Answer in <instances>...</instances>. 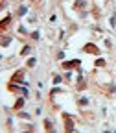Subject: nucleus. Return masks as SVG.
<instances>
[{"label": "nucleus", "instance_id": "obj_2", "mask_svg": "<svg viewBox=\"0 0 116 133\" xmlns=\"http://www.w3.org/2000/svg\"><path fill=\"white\" fill-rule=\"evenodd\" d=\"M76 65H79V61H70V63H65V69H72Z\"/></svg>", "mask_w": 116, "mask_h": 133}, {"label": "nucleus", "instance_id": "obj_4", "mask_svg": "<svg viewBox=\"0 0 116 133\" xmlns=\"http://www.w3.org/2000/svg\"><path fill=\"white\" fill-rule=\"evenodd\" d=\"M7 24H9V17H6L4 21L0 22V28H4V26H7Z\"/></svg>", "mask_w": 116, "mask_h": 133}, {"label": "nucleus", "instance_id": "obj_1", "mask_svg": "<svg viewBox=\"0 0 116 133\" xmlns=\"http://www.w3.org/2000/svg\"><path fill=\"white\" fill-rule=\"evenodd\" d=\"M85 50H87V52H90V54H98V48H96L94 44H87V46H85Z\"/></svg>", "mask_w": 116, "mask_h": 133}, {"label": "nucleus", "instance_id": "obj_5", "mask_svg": "<svg viewBox=\"0 0 116 133\" xmlns=\"http://www.w3.org/2000/svg\"><path fill=\"white\" fill-rule=\"evenodd\" d=\"M112 26H116V15L112 17Z\"/></svg>", "mask_w": 116, "mask_h": 133}, {"label": "nucleus", "instance_id": "obj_3", "mask_svg": "<svg viewBox=\"0 0 116 133\" xmlns=\"http://www.w3.org/2000/svg\"><path fill=\"white\" fill-rule=\"evenodd\" d=\"M65 118H66V133H70V131H72V122H70L68 117H65Z\"/></svg>", "mask_w": 116, "mask_h": 133}]
</instances>
